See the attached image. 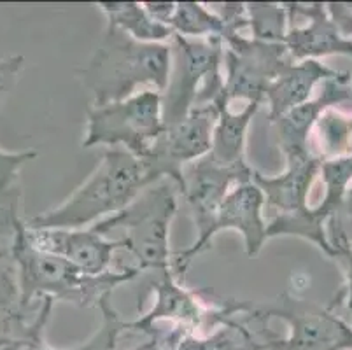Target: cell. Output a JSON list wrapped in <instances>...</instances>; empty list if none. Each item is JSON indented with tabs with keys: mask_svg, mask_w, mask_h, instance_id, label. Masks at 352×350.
Returning a JSON list of instances; mask_svg holds the SVG:
<instances>
[{
	"mask_svg": "<svg viewBox=\"0 0 352 350\" xmlns=\"http://www.w3.org/2000/svg\"><path fill=\"white\" fill-rule=\"evenodd\" d=\"M175 350H258V340L236 316L219 317L209 333H190Z\"/></svg>",
	"mask_w": 352,
	"mask_h": 350,
	"instance_id": "21",
	"label": "cell"
},
{
	"mask_svg": "<svg viewBox=\"0 0 352 350\" xmlns=\"http://www.w3.org/2000/svg\"><path fill=\"white\" fill-rule=\"evenodd\" d=\"M319 173L324 182V197L316 207L329 219L342 207L345 195L352 184V153L322 162Z\"/></svg>",
	"mask_w": 352,
	"mask_h": 350,
	"instance_id": "26",
	"label": "cell"
},
{
	"mask_svg": "<svg viewBox=\"0 0 352 350\" xmlns=\"http://www.w3.org/2000/svg\"><path fill=\"white\" fill-rule=\"evenodd\" d=\"M37 158H39L37 149L16 151V153L0 149V195H11L18 191L20 170Z\"/></svg>",
	"mask_w": 352,
	"mask_h": 350,
	"instance_id": "28",
	"label": "cell"
},
{
	"mask_svg": "<svg viewBox=\"0 0 352 350\" xmlns=\"http://www.w3.org/2000/svg\"><path fill=\"white\" fill-rule=\"evenodd\" d=\"M155 301L147 312L126 320V333H140L156 322H168L182 327L188 333H201L207 326H217V308L200 300L197 291H191L174 277L172 270L156 274L151 284Z\"/></svg>",
	"mask_w": 352,
	"mask_h": 350,
	"instance_id": "11",
	"label": "cell"
},
{
	"mask_svg": "<svg viewBox=\"0 0 352 350\" xmlns=\"http://www.w3.org/2000/svg\"><path fill=\"white\" fill-rule=\"evenodd\" d=\"M216 121V105H197L184 120L172 127H165L151 149L140 160L146 163L147 170L156 181L170 179L177 184L181 193L184 166L210 153Z\"/></svg>",
	"mask_w": 352,
	"mask_h": 350,
	"instance_id": "10",
	"label": "cell"
},
{
	"mask_svg": "<svg viewBox=\"0 0 352 350\" xmlns=\"http://www.w3.org/2000/svg\"><path fill=\"white\" fill-rule=\"evenodd\" d=\"M251 329L258 350H351L352 326L328 303L284 291L267 303L242 301L236 314Z\"/></svg>",
	"mask_w": 352,
	"mask_h": 350,
	"instance_id": "2",
	"label": "cell"
},
{
	"mask_svg": "<svg viewBox=\"0 0 352 350\" xmlns=\"http://www.w3.org/2000/svg\"><path fill=\"white\" fill-rule=\"evenodd\" d=\"M20 217V189L11 195H0V243L11 242Z\"/></svg>",
	"mask_w": 352,
	"mask_h": 350,
	"instance_id": "29",
	"label": "cell"
},
{
	"mask_svg": "<svg viewBox=\"0 0 352 350\" xmlns=\"http://www.w3.org/2000/svg\"><path fill=\"white\" fill-rule=\"evenodd\" d=\"M172 67L165 91L162 93L163 124L172 127L197 105L212 104L223 95V41L170 39Z\"/></svg>",
	"mask_w": 352,
	"mask_h": 350,
	"instance_id": "6",
	"label": "cell"
},
{
	"mask_svg": "<svg viewBox=\"0 0 352 350\" xmlns=\"http://www.w3.org/2000/svg\"><path fill=\"white\" fill-rule=\"evenodd\" d=\"M284 44L261 43L242 34L223 37V93L232 104H265V93L280 70L289 63Z\"/></svg>",
	"mask_w": 352,
	"mask_h": 350,
	"instance_id": "9",
	"label": "cell"
},
{
	"mask_svg": "<svg viewBox=\"0 0 352 350\" xmlns=\"http://www.w3.org/2000/svg\"><path fill=\"white\" fill-rule=\"evenodd\" d=\"M6 342H8V336H2V335H0V350L4 349Z\"/></svg>",
	"mask_w": 352,
	"mask_h": 350,
	"instance_id": "34",
	"label": "cell"
},
{
	"mask_svg": "<svg viewBox=\"0 0 352 350\" xmlns=\"http://www.w3.org/2000/svg\"><path fill=\"white\" fill-rule=\"evenodd\" d=\"M170 67V43H139L107 23L94 54L78 69V77L94 96L91 105H105L130 98L142 86L163 93Z\"/></svg>",
	"mask_w": 352,
	"mask_h": 350,
	"instance_id": "3",
	"label": "cell"
},
{
	"mask_svg": "<svg viewBox=\"0 0 352 350\" xmlns=\"http://www.w3.org/2000/svg\"><path fill=\"white\" fill-rule=\"evenodd\" d=\"M130 350H160V349L151 342V340H146L144 343H140V345L133 347V349H130Z\"/></svg>",
	"mask_w": 352,
	"mask_h": 350,
	"instance_id": "33",
	"label": "cell"
},
{
	"mask_svg": "<svg viewBox=\"0 0 352 350\" xmlns=\"http://www.w3.org/2000/svg\"><path fill=\"white\" fill-rule=\"evenodd\" d=\"M326 223L328 217L318 207H310V205L302 210L277 214L267 224V240L277 237H296L314 243L329 259H335V252L326 235Z\"/></svg>",
	"mask_w": 352,
	"mask_h": 350,
	"instance_id": "20",
	"label": "cell"
},
{
	"mask_svg": "<svg viewBox=\"0 0 352 350\" xmlns=\"http://www.w3.org/2000/svg\"><path fill=\"white\" fill-rule=\"evenodd\" d=\"M146 163L128 151L104 149L94 173L58 207L25 219L28 228L79 230L114 216L132 204L147 186L155 184Z\"/></svg>",
	"mask_w": 352,
	"mask_h": 350,
	"instance_id": "4",
	"label": "cell"
},
{
	"mask_svg": "<svg viewBox=\"0 0 352 350\" xmlns=\"http://www.w3.org/2000/svg\"><path fill=\"white\" fill-rule=\"evenodd\" d=\"M97 308L100 312V324H98L97 331L79 345L56 350H116L121 335L126 333V319H123L121 314L114 308L113 294H105L98 301Z\"/></svg>",
	"mask_w": 352,
	"mask_h": 350,
	"instance_id": "27",
	"label": "cell"
},
{
	"mask_svg": "<svg viewBox=\"0 0 352 350\" xmlns=\"http://www.w3.org/2000/svg\"><path fill=\"white\" fill-rule=\"evenodd\" d=\"M248 28L251 39L270 44H284L289 30V12L286 4L274 2H248Z\"/></svg>",
	"mask_w": 352,
	"mask_h": 350,
	"instance_id": "25",
	"label": "cell"
},
{
	"mask_svg": "<svg viewBox=\"0 0 352 350\" xmlns=\"http://www.w3.org/2000/svg\"><path fill=\"white\" fill-rule=\"evenodd\" d=\"M25 69L23 54H14V56L0 58V95L16 83L18 76Z\"/></svg>",
	"mask_w": 352,
	"mask_h": 350,
	"instance_id": "30",
	"label": "cell"
},
{
	"mask_svg": "<svg viewBox=\"0 0 352 350\" xmlns=\"http://www.w3.org/2000/svg\"><path fill=\"white\" fill-rule=\"evenodd\" d=\"M163 130L162 93L146 88L124 100L89 105L81 147H120L144 158Z\"/></svg>",
	"mask_w": 352,
	"mask_h": 350,
	"instance_id": "7",
	"label": "cell"
},
{
	"mask_svg": "<svg viewBox=\"0 0 352 350\" xmlns=\"http://www.w3.org/2000/svg\"><path fill=\"white\" fill-rule=\"evenodd\" d=\"M252 170V166L226 168L214 163L209 154L184 166L181 197L190 207L198 235L190 247L172 252V274L181 284L186 282V272L197 256L212 245L210 231L228 193L233 186L251 181Z\"/></svg>",
	"mask_w": 352,
	"mask_h": 350,
	"instance_id": "8",
	"label": "cell"
},
{
	"mask_svg": "<svg viewBox=\"0 0 352 350\" xmlns=\"http://www.w3.org/2000/svg\"><path fill=\"white\" fill-rule=\"evenodd\" d=\"M322 160L310 151L286 154V170L268 177L252 170V182L261 189L265 205L277 208L279 214L296 212L309 207L310 189L321 172Z\"/></svg>",
	"mask_w": 352,
	"mask_h": 350,
	"instance_id": "15",
	"label": "cell"
},
{
	"mask_svg": "<svg viewBox=\"0 0 352 350\" xmlns=\"http://www.w3.org/2000/svg\"><path fill=\"white\" fill-rule=\"evenodd\" d=\"M286 8L289 12V30L284 46L291 62L319 60L331 54L352 58V41L345 39L333 23L326 4L287 2Z\"/></svg>",
	"mask_w": 352,
	"mask_h": 350,
	"instance_id": "13",
	"label": "cell"
},
{
	"mask_svg": "<svg viewBox=\"0 0 352 350\" xmlns=\"http://www.w3.org/2000/svg\"><path fill=\"white\" fill-rule=\"evenodd\" d=\"M312 135L316 140L312 153L322 162L347 156L352 153V116L338 109H328L314 124Z\"/></svg>",
	"mask_w": 352,
	"mask_h": 350,
	"instance_id": "22",
	"label": "cell"
},
{
	"mask_svg": "<svg viewBox=\"0 0 352 350\" xmlns=\"http://www.w3.org/2000/svg\"><path fill=\"white\" fill-rule=\"evenodd\" d=\"M217 109V121L212 131L210 160L226 168H245V139L248 130L261 104H245L242 111H232L225 93L212 102Z\"/></svg>",
	"mask_w": 352,
	"mask_h": 350,
	"instance_id": "18",
	"label": "cell"
},
{
	"mask_svg": "<svg viewBox=\"0 0 352 350\" xmlns=\"http://www.w3.org/2000/svg\"><path fill=\"white\" fill-rule=\"evenodd\" d=\"M97 8L104 12L109 25L120 28L139 43L166 44L174 37V32L156 21L139 2H100Z\"/></svg>",
	"mask_w": 352,
	"mask_h": 350,
	"instance_id": "19",
	"label": "cell"
},
{
	"mask_svg": "<svg viewBox=\"0 0 352 350\" xmlns=\"http://www.w3.org/2000/svg\"><path fill=\"white\" fill-rule=\"evenodd\" d=\"M20 282V316L23 327L34 317L41 300L70 303L79 308L97 307L105 294L142 275L135 265L111 270L102 275H86L65 258L35 249L25 240L23 221L16 226L9 242Z\"/></svg>",
	"mask_w": 352,
	"mask_h": 350,
	"instance_id": "1",
	"label": "cell"
},
{
	"mask_svg": "<svg viewBox=\"0 0 352 350\" xmlns=\"http://www.w3.org/2000/svg\"><path fill=\"white\" fill-rule=\"evenodd\" d=\"M265 198L258 186L251 181L233 186L225 198L217 219L214 223L210 239L221 231L233 230L242 235L248 258H256L267 242V223L263 219Z\"/></svg>",
	"mask_w": 352,
	"mask_h": 350,
	"instance_id": "16",
	"label": "cell"
},
{
	"mask_svg": "<svg viewBox=\"0 0 352 350\" xmlns=\"http://www.w3.org/2000/svg\"><path fill=\"white\" fill-rule=\"evenodd\" d=\"M335 303H337L338 307H340L342 303H345L349 312H352V289H344V287L338 289L337 294H335Z\"/></svg>",
	"mask_w": 352,
	"mask_h": 350,
	"instance_id": "32",
	"label": "cell"
},
{
	"mask_svg": "<svg viewBox=\"0 0 352 350\" xmlns=\"http://www.w3.org/2000/svg\"><path fill=\"white\" fill-rule=\"evenodd\" d=\"M345 104H352V72L338 70L337 76L321 83L318 95L312 96L305 104L291 109L287 114L272 123L275 127L277 144L284 156L312 149L310 135L322 112Z\"/></svg>",
	"mask_w": 352,
	"mask_h": 350,
	"instance_id": "14",
	"label": "cell"
},
{
	"mask_svg": "<svg viewBox=\"0 0 352 350\" xmlns=\"http://www.w3.org/2000/svg\"><path fill=\"white\" fill-rule=\"evenodd\" d=\"M0 327L2 335L14 338L23 329L20 316V282L9 243H0Z\"/></svg>",
	"mask_w": 352,
	"mask_h": 350,
	"instance_id": "24",
	"label": "cell"
},
{
	"mask_svg": "<svg viewBox=\"0 0 352 350\" xmlns=\"http://www.w3.org/2000/svg\"><path fill=\"white\" fill-rule=\"evenodd\" d=\"M23 237L32 247L62 256L86 275H102L113 270L114 252L123 249L120 240L107 239L94 228L56 230V228H28L23 219Z\"/></svg>",
	"mask_w": 352,
	"mask_h": 350,
	"instance_id": "12",
	"label": "cell"
},
{
	"mask_svg": "<svg viewBox=\"0 0 352 350\" xmlns=\"http://www.w3.org/2000/svg\"><path fill=\"white\" fill-rule=\"evenodd\" d=\"M338 259L345 265V282L342 287L352 289V245L349 247V249L345 250L344 254H342Z\"/></svg>",
	"mask_w": 352,
	"mask_h": 350,
	"instance_id": "31",
	"label": "cell"
},
{
	"mask_svg": "<svg viewBox=\"0 0 352 350\" xmlns=\"http://www.w3.org/2000/svg\"><path fill=\"white\" fill-rule=\"evenodd\" d=\"M338 70L324 65L319 60H302V62H289L265 93V104L268 107V120L270 123L283 118L291 109L298 107L310 100L316 89L322 81L337 76Z\"/></svg>",
	"mask_w": 352,
	"mask_h": 350,
	"instance_id": "17",
	"label": "cell"
},
{
	"mask_svg": "<svg viewBox=\"0 0 352 350\" xmlns=\"http://www.w3.org/2000/svg\"><path fill=\"white\" fill-rule=\"evenodd\" d=\"M179 188L170 179H162L147 186L139 197L121 212L95 223L94 230L100 235L118 231L123 249L132 256L140 272L172 270L170 226L179 208Z\"/></svg>",
	"mask_w": 352,
	"mask_h": 350,
	"instance_id": "5",
	"label": "cell"
},
{
	"mask_svg": "<svg viewBox=\"0 0 352 350\" xmlns=\"http://www.w3.org/2000/svg\"><path fill=\"white\" fill-rule=\"evenodd\" d=\"M166 27L186 39H221L225 34V23L219 14L200 2H175Z\"/></svg>",
	"mask_w": 352,
	"mask_h": 350,
	"instance_id": "23",
	"label": "cell"
}]
</instances>
